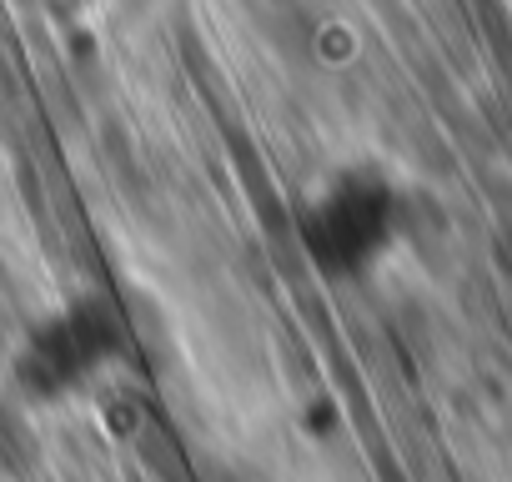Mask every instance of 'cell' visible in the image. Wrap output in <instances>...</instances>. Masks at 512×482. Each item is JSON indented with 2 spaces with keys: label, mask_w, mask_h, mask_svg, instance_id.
Segmentation results:
<instances>
[{
  "label": "cell",
  "mask_w": 512,
  "mask_h": 482,
  "mask_svg": "<svg viewBox=\"0 0 512 482\" xmlns=\"http://www.w3.org/2000/svg\"><path fill=\"white\" fill-rule=\"evenodd\" d=\"M402 221V186L382 166L352 161L327 171L297 206V247L327 282H357L397 247Z\"/></svg>",
  "instance_id": "1"
},
{
  "label": "cell",
  "mask_w": 512,
  "mask_h": 482,
  "mask_svg": "<svg viewBox=\"0 0 512 482\" xmlns=\"http://www.w3.org/2000/svg\"><path fill=\"white\" fill-rule=\"evenodd\" d=\"M121 352V312L106 292H71L46 307L11 352V377L31 402H61L91 387Z\"/></svg>",
  "instance_id": "2"
}]
</instances>
